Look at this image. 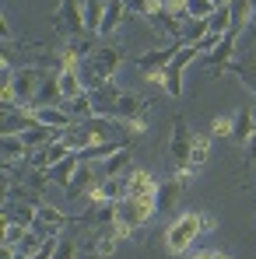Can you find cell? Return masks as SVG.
<instances>
[{
  "label": "cell",
  "mask_w": 256,
  "mask_h": 259,
  "mask_svg": "<svg viewBox=\"0 0 256 259\" xmlns=\"http://www.w3.org/2000/svg\"><path fill=\"white\" fill-rule=\"evenodd\" d=\"M120 63H123L120 49H113V46H95V49L85 56V70H81V77H85V91H95V88L109 84V81L116 77Z\"/></svg>",
  "instance_id": "obj_1"
},
{
  "label": "cell",
  "mask_w": 256,
  "mask_h": 259,
  "mask_svg": "<svg viewBox=\"0 0 256 259\" xmlns=\"http://www.w3.org/2000/svg\"><path fill=\"white\" fill-rule=\"evenodd\" d=\"M200 235H204V214H200V210H186V214H179L169 224V231H165V249H169L172 256H182Z\"/></svg>",
  "instance_id": "obj_2"
},
{
  "label": "cell",
  "mask_w": 256,
  "mask_h": 259,
  "mask_svg": "<svg viewBox=\"0 0 256 259\" xmlns=\"http://www.w3.org/2000/svg\"><path fill=\"white\" fill-rule=\"evenodd\" d=\"M53 25L63 32V35H81L85 28V0H60V7L53 11Z\"/></svg>",
  "instance_id": "obj_3"
},
{
  "label": "cell",
  "mask_w": 256,
  "mask_h": 259,
  "mask_svg": "<svg viewBox=\"0 0 256 259\" xmlns=\"http://www.w3.org/2000/svg\"><path fill=\"white\" fill-rule=\"evenodd\" d=\"M46 81V70L43 67H21L14 74V91H18V109H28L39 95V88Z\"/></svg>",
  "instance_id": "obj_4"
},
{
  "label": "cell",
  "mask_w": 256,
  "mask_h": 259,
  "mask_svg": "<svg viewBox=\"0 0 256 259\" xmlns=\"http://www.w3.org/2000/svg\"><path fill=\"white\" fill-rule=\"evenodd\" d=\"M193 130L186 126V119L182 116H175L172 119V140H169V151H172V161H175V168H182V165H190V147H193Z\"/></svg>",
  "instance_id": "obj_5"
},
{
  "label": "cell",
  "mask_w": 256,
  "mask_h": 259,
  "mask_svg": "<svg viewBox=\"0 0 256 259\" xmlns=\"http://www.w3.org/2000/svg\"><path fill=\"white\" fill-rule=\"evenodd\" d=\"M98 182H102L98 168H95L91 161H81L78 172H74V179H70V186H67V196H70V200H88V196L95 193Z\"/></svg>",
  "instance_id": "obj_6"
},
{
  "label": "cell",
  "mask_w": 256,
  "mask_h": 259,
  "mask_svg": "<svg viewBox=\"0 0 256 259\" xmlns=\"http://www.w3.org/2000/svg\"><path fill=\"white\" fill-rule=\"evenodd\" d=\"M235 46H239V32L232 28L228 35H221V42L214 46L211 53H207V63H211V74H225L228 67H232V56H235Z\"/></svg>",
  "instance_id": "obj_7"
},
{
  "label": "cell",
  "mask_w": 256,
  "mask_h": 259,
  "mask_svg": "<svg viewBox=\"0 0 256 259\" xmlns=\"http://www.w3.org/2000/svg\"><path fill=\"white\" fill-rule=\"evenodd\" d=\"M182 46H186V42H165L162 49H151V53L137 56V70H140V74H148V70H165Z\"/></svg>",
  "instance_id": "obj_8"
},
{
  "label": "cell",
  "mask_w": 256,
  "mask_h": 259,
  "mask_svg": "<svg viewBox=\"0 0 256 259\" xmlns=\"http://www.w3.org/2000/svg\"><path fill=\"white\" fill-rule=\"evenodd\" d=\"M67 154H74V147L60 137V140H53L49 147H43V151H35V154H32V168H35V172H49V168H53V165H60Z\"/></svg>",
  "instance_id": "obj_9"
},
{
  "label": "cell",
  "mask_w": 256,
  "mask_h": 259,
  "mask_svg": "<svg viewBox=\"0 0 256 259\" xmlns=\"http://www.w3.org/2000/svg\"><path fill=\"white\" fill-rule=\"evenodd\" d=\"M148 25H151L158 35H165L169 42H182V21H179V18H172L165 7H158V11L148 18Z\"/></svg>",
  "instance_id": "obj_10"
},
{
  "label": "cell",
  "mask_w": 256,
  "mask_h": 259,
  "mask_svg": "<svg viewBox=\"0 0 256 259\" xmlns=\"http://www.w3.org/2000/svg\"><path fill=\"white\" fill-rule=\"evenodd\" d=\"M130 18L127 4L123 0H105V14H102V32L98 35H113V32H120V25Z\"/></svg>",
  "instance_id": "obj_11"
},
{
  "label": "cell",
  "mask_w": 256,
  "mask_h": 259,
  "mask_svg": "<svg viewBox=\"0 0 256 259\" xmlns=\"http://www.w3.org/2000/svg\"><path fill=\"white\" fill-rule=\"evenodd\" d=\"M133 172V158H130V144L123 151H116L113 158H105L102 165H98V175L102 179H113V175H130Z\"/></svg>",
  "instance_id": "obj_12"
},
{
  "label": "cell",
  "mask_w": 256,
  "mask_h": 259,
  "mask_svg": "<svg viewBox=\"0 0 256 259\" xmlns=\"http://www.w3.org/2000/svg\"><path fill=\"white\" fill-rule=\"evenodd\" d=\"M49 105H63V95H60V81H56V74H46L43 88H39V95H35V102H32L28 109L35 112V109H49Z\"/></svg>",
  "instance_id": "obj_13"
},
{
  "label": "cell",
  "mask_w": 256,
  "mask_h": 259,
  "mask_svg": "<svg viewBox=\"0 0 256 259\" xmlns=\"http://www.w3.org/2000/svg\"><path fill=\"white\" fill-rule=\"evenodd\" d=\"M35 123H43L49 130H67L74 126V116L63 105H49V109H35Z\"/></svg>",
  "instance_id": "obj_14"
},
{
  "label": "cell",
  "mask_w": 256,
  "mask_h": 259,
  "mask_svg": "<svg viewBox=\"0 0 256 259\" xmlns=\"http://www.w3.org/2000/svg\"><path fill=\"white\" fill-rule=\"evenodd\" d=\"M35 221H39V207H28V203H7L4 207V224L35 228Z\"/></svg>",
  "instance_id": "obj_15"
},
{
  "label": "cell",
  "mask_w": 256,
  "mask_h": 259,
  "mask_svg": "<svg viewBox=\"0 0 256 259\" xmlns=\"http://www.w3.org/2000/svg\"><path fill=\"white\" fill-rule=\"evenodd\" d=\"M148 112V98H140V95H130L123 91L120 98H116V119H133V116H144Z\"/></svg>",
  "instance_id": "obj_16"
},
{
  "label": "cell",
  "mask_w": 256,
  "mask_h": 259,
  "mask_svg": "<svg viewBox=\"0 0 256 259\" xmlns=\"http://www.w3.org/2000/svg\"><path fill=\"white\" fill-rule=\"evenodd\" d=\"M78 165H81V154L74 151V154H67L60 165H53V168H49V182L67 189V186H70V179H74V172H78Z\"/></svg>",
  "instance_id": "obj_17"
},
{
  "label": "cell",
  "mask_w": 256,
  "mask_h": 259,
  "mask_svg": "<svg viewBox=\"0 0 256 259\" xmlns=\"http://www.w3.org/2000/svg\"><path fill=\"white\" fill-rule=\"evenodd\" d=\"M179 196H182V186H179V179L158 182V189H155V200H158V214H169L172 207L179 203Z\"/></svg>",
  "instance_id": "obj_18"
},
{
  "label": "cell",
  "mask_w": 256,
  "mask_h": 259,
  "mask_svg": "<svg viewBox=\"0 0 256 259\" xmlns=\"http://www.w3.org/2000/svg\"><path fill=\"white\" fill-rule=\"evenodd\" d=\"M0 158H4V165H18V161L32 158V151L25 147L21 137H4V140H0Z\"/></svg>",
  "instance_id": "obj_19"
},
{
  "label": "cell",
  "mask_w": 256,
  "mask_h": 259,
  "mask_svg": "<svg viewBox=\"0 0 256 259\" xmlns=\"http://www.w3.org/2000/svg\"><path fill=\"white\" fill-rule=\"evenodd\" d=\"M155 189H158V179L148 172V168H133L130 172V196H155Z\"/></svg>",
  "instance_id": "obj_20"
},
{
  "label": "cell",
  "mask_w": 256,
  "mask_h": 259,
  "mask_svg": "<svg viewBox=\"0 0 256 259\" xmlns=\"http://www.w3.org/2000/svg\"><path fill=\"white\" fill-rule=\"evenodd\" d=\"M85 130L91 133L95 144H109V140H116V123H113L109 116H91V119L85 123Z\"/></svg>",
  "instance_id": "obj_21"
},
{
  "label": "cell",
  "mask_w": 256,
  "mask_h": 259,
  "mask_svg": "<svg viewBox=\"0 0 256 259\" xmlns=\"http://www.w3.org/2000/svg\"><path fill=\"white\" fill-rule=\"evenodd\" d=\"M63 109L74 116V123H88L91 116H95V102H91V91H81L78 98H70V102H63Z\"/></svg>",
  "instance_id": "obj_22"
},
{
  "label": "cell",
  "mask_w": 256,
  "mask_h": 259,
  "mask_svg": "<svg viewBox=\"0 0 256 259\" xmlns=\"http://www.w3.org/2000/svg\"><path fill=\"white\" fill-rule=\"evenodd\" d=\"M256 133V123H253V109H239L235 112V126H232V140L242 147L249 137Z\"/></svg>",
  "instance_id": "obj_23"
},
{
  "label": "cell",
  "mask_w": 256,
  "mask_h": 259,
  "mask_svg": "<svg viewBox=\"0 0 256 259\" xmlns=\"http://www.w3.org/2000/svg\"><path fill=\"white\" fill-rule=\"evenodd\" d=\"M46 242H49V238H46L43 231H35V228H32V231H25V238H21L14 249H18V256H21V259H35L39 252H43Z\"/></svg>",
  "instance_id": "obj_24"
},
{
  "label": "cell",
  "mask_w": 256,
  "mask_h": 259,
  "mask_svg": "<svg viewBox=\"0 0 256 259\" xmlns=\"http://www.w3.org/2000/svg\"><path fill=\"white\" fill-rule=\"evenodd\" d=\"M211 158V133H197L190 147V168H204Z\"/></svg>",
  "instance_id": "obj_25"
},
{
  "label": "cell",
  "mask_w": 256,
  "mask_h": 259,
  "mask_svg": "<svg viewBox=\"0 0 256 259\" xmlns=\"http://www.w3.org/2000/svg\"><path fill=\"white\" fill-rule=\"evenodd\" d=\"M56 81H60V95H63V102H70V98H78V95L85 91V77H81V74L60 70V74H56Z\"/></svg>",
  "instance_id": "obj_26"
},
{
  "label": "cell",
  "mask_w": 256,
  "mask_h": 259,
  "mask_svg": "<svg viewBox=\"0 0 256 259\" xmlns=\"http://www.w3.org/2000/svg\"><path fill=\"white\" fill-rule=\"evenodd\" d=\"M207 28H211V35H228V32L235 28V21H232V4L214 11L211 18H207Z\"/></svg>",
  "instance_id": "obj_27"
},
{
  "label": "cell",
  "mask_w": 256,
  "mask_h": 259,
  "mask_svg": "<svg viewBox=\"0 0 256 259\" xmlns=\"http://www.w3.org/2000/svg\"><path fill=\"white\" fill-rule=\"evenodd\" d=\"M207 32H211V28H207V18H186V21H182V42L186 46H197Z\"/></svg>",
  "instance_id": "obj_28"
},
{
  "label": "cell",
  "mask_w": 256,
  "mask_h": 259,
  "mask_svg": "<svg viewBox=\"0 0 256 259\" xmlns=\"http://www.w3.org/2000/svg\"><path fill=\"white\" fill-rule=\"evenodd\" d=\"M102 14H105V0H85V28L88 32H102Z\"/></svg>",
  "instance_id": "obj_29"
},
{
  "label": "cell",
  "mask_w": 256,
  "mask_h": 259,
  "mask_svg": "<svg viewBox=\"0 0 256 259\" xmlns=\"http://www.w3.org/2000/svg\"><path fill=\"white\" fill-rule=\"evenodd\" d=\"M116 245H120V238H116V228L109 224V228H102V231H98V238H95V245H91V249H95V256H113V252H116Z\"/></svg>",
  "instance_id": "obj_30"
},
{
  "label": "cell",
  "mask_w": 256,
  "mask_h": 259,
  "mask_svg": "<svg viewBox=\"0 0 256 259\" xmlns=\"http://www.w3.org/2000/svg\"><path fill=\"white\" fill-rule=\"evenodd\" d=\"M232 21H235V32L253 25V0H232Z\"/></svg>",
  "instance_id": "obj_31"
},
{
  "label": "cell",
  "mask_w": 256,
  "mask_h": 259,
  "mask_svg": "<svg viewBox=\"0 0 256 259\" xmlns=\"http://www.w3.org/2000/svg\"><path fill=\"white\" fill-rule=\"evenodd\" d=\"M165 91L172 98H182V67H175V63L165 67Z\"/></svg>",
  "instance_id": "obj_32"
},
{
  "label": "cell",
  "mask_w": 256,
  "mask_h": 259,
  "mask_svg": "<svg viewBox=\"0 0 256 259\" xmlns=\"http://www.w3.org/2000/svg\"><path fill=\"white\" fill-rule=\"evenodd\" d=\"M214 11V0H186V18H211Z\"/></svg>",
  "instance_id": "obj_33"
},
{
  "label": "cell",
  "mask_w": 256,
  "mask_h": 259,
  "mask_svg": "<svg viewBox=\"0 0 256 259\" xmlns=\"http://www.w3.org/2000/svg\"><path fill=\"white\" fill-rule=\"evenodd\" d=\"M127 4V11H130V18H151L158 7L151 4V0H123Z\"/></svg>",
  "instance_id": "obj_34"
},
{
  "label": "cell",
  "mask_w": 256,
  "mask_h": 259,
  "mask_svg": "<svg viewBox=\"0 0 256 259\" xmlns=\"http://www.w3.org/2000/svg\"><path fill=\"white\" fill-rule=\"evenodd\" d=\"M123 133H127V140H133V137H144V133H148V112H144V116H133V119H127V123H123Z\"/></svg>",
  "instance_id": "obj_35"
},
{
  "label": "cell",
  "mask_w": 256,
  "mask_h": 259,
  "mask_svg": "<svg viewBox=\"0 0 256 259\" xmlns=\"http://www.w3.org/2000/svg\"><path fill=\"white\" fill-rule=\"evenodd\" d=\"M232 70H235V74H239V81L256 95V63H253V67H246V63H232Z\"/></svg>",
  "instance_id": "obj_36"
},
{
  "label": "cell",
  "mask_w": 256,
  "mask_h": 259,
  "mask_svg": "<svg viewBox=\"0 0 256 259\" xmlns=\"http://www.w3.org/2000/svg\"><path fill=\"white\" fill-rule=\"evenodd\" d=\"M232 126H235V116H214L211 137H232Z\"/></svg>",
  "instance_id": "obj_37"
},
{
  "label": "cell",
  "mask_w": 256,
  "mask_h": 259,
  "mask_svg": "<svg viewBox=\"0 0 256 259\" xmlns=\"http://www.w3.org/2000/svg\"><path fill=\"white\" fill-rule=\"evenodd\" d=\"M197 56H204V53H200V49H197V46H182V49H179V53H175V60H172V63H175V67H182V70H186V67H190V63H193V60H197Z\"/></svg>",
  "instance_id": "obj_38"
},
{
  "label": "cell",
  "mask_w": 256,
  "mask_h": 259,
  "mask_svg": "<svg viewBox=\"0 0 256 259\" xmlns=\"http://www.w3.org/2000/svg\"><path fill=\"white\" fill-rule=\"evenodd\" d=\"M25 231H32V228H21V224H4V245H18V242L25 238Z\"/></svg>",
  "instance_id": "obj_39"
},
{
  "label": "cell",
  "mask_w": 256,
  "mask_h": 259,
  "mask_svg": "<svg viewBox=\"0 0 256 259\" xmlns=\"http://www.w3.org/2000/svg\"><path fill=\"white\" fill-rule=\"evenodd\" d=\"M53 259H78V245H74L70 238H60V245H56Z\"/></svg>",
  "instance_id": "obj_40"
},
{
  "label": "cell",
  "mask_w": 256,
  "mask_h": 259,
  "mask_svg": "<svg viewBox=\"0 0 256 259\" xmlns=\"http://www.w3.org/2000/svg\"><path fill=\"white\" fill-rule=\"evenodd\" d=\"M165 11H169L172 18H179V21H186V0H169V4H165Z\"/></svg>",
  "instance_id": "obj_41"
},
{
  "label": "cell",
  "mask_w": 256,
  "mask_h": 259,
  "mask_svg": "<svg viewBox=\"0 0 256 259\" xmlns=\"http://www.w3.org/2000/svg\"><path fill=\"white\" fill-rule=\"evenodd\" d=\"M113 228H116V238H120V242H130L133 231H137L133 224H123V221H113Z\"/></svg>",
  "instance_id": "obj_42"
},
{
  "label": "cell",
  "mask_w": 256,
  "mask_h": 259,
  "mask_svg": "<svg viewBox=\"0 0 256 259\" xmlns=\"http://www.w3.org/2000/svg\"><path fill=\"white\" fill-rule=\"evenodd\" d=\"M193 259H232V256L221 249H200V252H193Z\"/></svg>",
  "instance_id": "obj_43"
},
{
  "label": "cell",
  "mask_w": 256,
  "mask_h": 259,
  "mask_svg": "<svg viewBox=\"0 0 256 259\" xmlns=\"http://www.w3.org/2000/svg\"><path fill=\"white\" fill-rule=\"evenodd\" d=\"M217 42H221V35H211V32H207V35H204V39L197 42V49H200V53H211Z\"/></svg>",
  "instance_id": "obj_44"
},
{
  "label": "cell",
  "mask_w": 256,
  "mask_h": 259,
  "mask_svg": "<svg viewBox=\"0 0 256 259\" xmlns=\"http://www.w3.org/2000/svg\"><path fill=\"white\" fill-rule=\"evenodd\" d=\"M144 77H148V84H158V88H165V70H148Z\"/></svg>",
  "instance_id": "obj_45"
},
{
  "label": "cell",
  "mask_w": 256,
  "mask_h": 259,
  "mask_svg": "<svg viewBox=\"0 0 256 259\" xmlns=\"http://www.w3.org/2000/svg\"><path fill=\"white\" fill-rule=\"evenodd\" d=\"M242 151H246V158H249V161H256V133L242 144Z\"/></svg>",
  "instance_id": "obj_46"
},
{
  "label": "cell",
  "mask_w": 256,
  "mask_h": 259,
  "mask_svg": "<svg viewBox=\"0 0 256 259\" xmlns=\"http://www.w3.org/2000/svg\"><path fill=\"white\" fill-rule=\"evenodd\" d=\"M200 214H204V210H200ZM214 228H217V221H214L211 214H204V235H207V231H214Z\"/></svg>",
  "instance_id": "obj_47"
},
{
  "label": "cell",
  "mask_w": 256,
  "mask_h": 259,
  "mask_svg": "<svg viewBox=\"0 0 256 259\" xmlns=\"http://www.w3.org/2000/svg\"><path fill=\"white\" fill-rule=\"evenodd\" d=\"M151 4H155V7H165V4H169V0H151Z\"/></svg>",
  "instance_id": "obj_48"
},
{
  "label": "cell",
  "mask_w": 256,
  "mask_h": 259,
  "mask_svg": "<svg viewBox=\"0 0 256 259\" xmlns=\"http://www.w3.org/2000/svg\"><path fill=\"white\" fill-rule=\"evenodd\" d=\"M253 25H256V0H253Z\"/></svg>",
  "instance_id": "obj_49"
},
{
  "label": "cell",
  "mask_w": 256,
  "mask_h": 259,
  "mask_svg": "<svg viewBox=\"0 0 256 259\" xmlns=\"http://www.w3.org/2000/svg\"><path fill=\"white\" fill-rule=\"evenodd\" d=\"M253 123H256V105H253Z\"/></svg>",
  "instance_id": "obj_50"
}]
</instances>
